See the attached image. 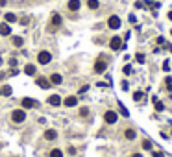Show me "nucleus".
I'll return each mask as SVG.
<instances>
[{"label": "nucleus", "mask_w": 172, "mask_h": 157, "mask_svg": "<svg viewBox=\"0 0 172 157\" xmlns=\"http://www.w3.org/2000/svg\"><path fill=\"white\" fill-rule=\"evenodd\" d=\"M0 6H6V0H0Z\"/></svg>", "instance_id": "40"}, {"label": "nucleus", "mask_w": 172, "mask_h": 157, "mask_svg": "<svg viewBox=\"0 0 172 157\" xmlns=\"http://www.w3.org/2000/svg\"><path fill=\"white\" fill-rule=\"evenodd\" d=\"M37 85H39L41 89H48L52 83H50V80H46V78H37Z\"/></svg>", "instance_id": "12"}, {"label": "nucleus", "mask_w": 172, "mask_h": 157, "mask_svg": "<svg viewBox=\"0 0 172 157\" xmlns=\"http://www.w3.org/2000/svg\"><path fill=\"white\" fill-rule=\"evenodd\" d=\"M154 157H163V153H157V152H154Z\"/></svg>", "instance_id": "37"}, {"label": "nucleus", "mask_w": 172, "mask_h": 157, "mask_svg": "<svg viewBox=\"0 0 172 157\" xmlns=\"http://www.w3.org/2000/svg\"><path fill=\"white\" fill-rule=\"evenodd\" d=\"M11 120L15 122V124H22V122L26 120V113L22 111V109H15V111L11 113Z\"/></svg>", "instance_id": "1"}, {"label": "nucleus", "mask_w": 172, "mask_h": 157, "mask_svg": "<svg viewBox=\"0 0 172 157\" xmlns=\"http://www.w3.org/2000/svg\"><path fill=\"white\" fill-rule=\"evenodd\" d=\"M37 61L41 65H48L52 61V54L50 52H46V50H43V52H39V56H37Z\"/></svg>", "instance_id": "2"}, {"label": "nucleus", "mask_w": 172, "mask_h": 157, "mask_svg": "<svg viewBox=\"0 0 172 157\" xmlns=\"http://www.w3.org/2000/svg\"><path fill=\"white\" fill-rule=\"evenodd\" d=\"M132 157H142V153H133Z\"/></svg>", "instance_id": "38"}, {"label": "nucleus", "mask_w": 172, "mask_h": 157, "mask_svg": "<svg viewBox=\"0 0 172 157\" xmlns=\"http://www.w3.org/2000/svg\"><path fill=\"white\" fill-rule=\"evenodd\" d=\"M119 111H120V115L122 117H130V113H128V109L122 105V104H119Z\"/></svg>", "instance_id": "23"}, {"label": "nucleus", "mask_w": 172, "mask_h": 157, "mask_svg": "<svg viewBox=\"0 0 172 157\" xmlns=\"http://www.w3.org/2000/svg\"><path fill=\"white\" fill-rule=\"evenodd\" d=\"M165 83H167V87H168V89H172V80H170V78L165 80Z\"/></svg>", "instance_id": "32"}, {"label": "nucleus", "mask_w": 172, "mask_h": 157, "mask_svg": "<svg viewBox=\"0 0 172 157\" xmlns=\"http://www.w3.org/2000/svg\"><path fill=\"white\" fill-rule=\"evenodd\" d=\"M0 63H2V57H0Z\"/></svg>", "instance_id": "43"}, {"label": "nucleus", "mask_w": 172, "mask_h": 157, "mask_svg": "<svg viewBox=\"0 0 172 157\" xmlns=\"http://www.w3.org/2000/svg\"><path fill=\"white\" fill-rule=\"evenodd\" d=\"M124 137L128 141H133L135 139V131H133V129H126V131H124Z\"/></svg>", "instance_id": "21"}, {"label": "nucleus", "mask_w": 172, "mask_h": 157, "mask_svg": "<svg viewBox=\"0 0 172 157\" xmlns=\"http://www.w3.org/2000/svg\"><path fill=\"white\" fill-rule=\"evenodd\" d=\"M9 33H11V28H9V24H6V22H2V24H0V35H9Z\"/></svg>", "instance_id": "14"}, {"label": "nucleus", "mask_w": 172, "mask_h": 157, "mask_svg": "<svg viewBox=\"0 0 172 157\" xmlns=\"http://www.w3.org/2000/svg\"><path fill=\"white\" fill-rule=\"evenodd\" d=\"M87 6H89V9H98V0H89L87 2Z\"/></svg>", "instance_id": "22"}, {"label": "nucleus", "mask_w": 172, "mask_h": 157, "mask_svg": "<svg viewBox=\"0 0 172 157\" xmlns=\"http://www.w3.org/2000/svg\"><path fill=\"white\" fill-rule=\"evenodd\" d=\"M152 102H154V107H155V111H157V113L165 111V105H163V102H159V100H157V96H154V98H152Z\"/></svg>", "instance_id": "13"}, {"label": "nucleus", "mask_w": 172, "mask_h": 157, "mask_svg": "<svg viewBox=\"0 0 172 157\" xmlns=\"http://www.w3.org/2000/svg\"><path fill=\"white\" fill-rule=\"evenodd\" d=\"M133 100H135V102H141V100H142V91H135V92H133Z\"/></svg>", "instance_id": "25"}, {"label": "nucleus", "mask_w": 172, "mask_h": 157, "mask_svg": "<svg viewBox=\"0 0 172 157\" xmlns=\"http://www.w3.org/2000/svg\"><path fill=\"white\" fill-rule=\"evenodd\" d=\"M50 157H63V152H61V150H52V152H50Z\"/></svg>", "instance_id": "24"}, {"label": "nucleus", "mask_w": 172, "mask_h": 157, "mask_svg": "<svg viewBox=\"0 0 172 157\" xmlns=\"http://www.w3.org/2000/svg\"><path fill=\"white\" fill-rule=\"evenodd\" d=\"M56 137H58V131H56V129H46V131H45V139L46 141H54Z\"/></svg>", "instance_id": "10"}, {"label": "nucleus", "mask_w": 172, "mask_h": 157, "mask_svg": "<svg viewBox=\"0 0 172 157\" xmlns=\"http://www.w3.org/2000/svg\"><path fill=\"white\" fill-rule=\"evenodd\" d=\"M144 8H154V9H159V2H152V0H146V2H142Z\"/></svg>", "instance_id": "18"}, {"label": "nucleus", "mask_w": 172, "mask_h": 157, "mask_svg": "<svg viewBox=\"0 0 172 157\" xmlns=\"http://www.w3.org/2000/svg\"><path fill=\"white\" fill-rule=\"evenodd\" d=\"M35 65H26V69H24V72L28 74V76H33V74H35Z\"/></svg>", "instance_id": "19"}, {"label": "nucleus", "mask_w": 172, "mask_h": 157, "mask_svg": "<svg viewBox=\"0 0 172 157\" xmlns=\"http://www.w3.org/2000/svg\"><path fill=\"white\" fill-rule=\"evenodd\" d=\"M135 8L141 9V8H144V4H142V2H135Z\"/></svg>", "instance_id": "33"}, {"label": "nucleus", "mask_w": 172, "mask_h": 157, "mask_svg": "<svg viewBox=\"0 0 172 157\" xmlns=\"http://www.w3.org/2000/svg\"><path fill=\"white\" fill-rule=\"evenodd\" d=\"M48 104L50 105H61V96L59 94H52V96L48 98Z\"/></svg>", "instance_id": "9"}, {"label": "nucleus", "mask_w": 172, "mask_h": 157, "mask_svg": "<svg viewBox=\"0 0 172 157\" xmlns=\"http://www.w3.org/2000/svg\"><path fill=\"white\" fill-rule=\"evenodd\" d=\"M107 26L111 30H119L120 28V19L117 17V15H111V17H109V20H107Z\"/></svg>", "instance_id": "3"}, {"label": "nucleus", "mask_w": 172, "mask_h": 157, "mask_svg": "<svg viewBox=\"0 0 172 157\" xmlns=\"http://www.w3.org/2000/svg\"><path fill=\"white\" fill-rule=\"evenodd\" d=\"M135 59L139 61V63H144V59H146V57H144V54H137V56H135Z\"/></svg>", "instance_id": "28"}, {"label": "nucleus", "mask_w": 172, "mask_h": 157, "mask_svg": "<svg viewBox=\"0 0 172 157\" xmlns=\"http://www.w3.org/2000/svg\"><path fill=\"white\" fill-rule=\"evenodd\" d=\"M168 50H170V52H172V44H170V46H168Z\"/></svg>", "instance_id": "42"}, {"label": "nucleus", "mask_w": 172, "mask_h": 157, "mask_svg": "<svg viewBox=\"0 0 172 157\" xmlns=\"http://www.w3.org/2000/svg\"><path fill=\"white\" fill-rule=\"evenodd\" d=\"M17 74H19V70H17V69H13V70L9 72V76H17Z\"/></svg>", "instance_id": "36"}, {"label": "nucleus", "mask_w": 172, "mask_h": 157, "mask_svg": "<svg viewBox=\"0 0 172 157\" xmlns=\"http://www.w3.org/2000/svg\"><path fill=\"white\" fill-rule=\"evenodd\" d=\"M63 104H65L67 107H74V105H78V98H76V96H67V98L63 100Z\"/></svg>", "instance_id": "7"}, {"label": "nucleus", "mask_w": 172, "mask_h": 157, "mask_svg": "<svg viewBox=\"0 0 172 157\" xmlns=\"http://www.w3.org/2000/svg\"><path fill=\"white\" fill-rule=\"evenodd\" d=\"M22 107H26V109L37 107V102H35V100H32V98H24V100H22Z\"/></svg>", "instance_id": "8"}, {"label": "nucleus", "mask_w": 172, "mask_h": 157, "mask_svg": "<svg viewBox=\"0 0 172 157\" xmlns=\"http://www.w3.org/2000/svg\"><path fill=\"white\" fill-rule=\"evenodd\" d=\"M11 87L9 85H4V87H0V96H6V98H8V96H11Z\"/></svg>", "instance_id": "17"}, {"label": "nucleus", "mask_w": 172, "mask_h": 157, "mask_svg": "<svg viewBox=\"0 0 172 157\" xmlns=\"http://www.w3.org/2000/svg\"><path fill=\"white\" fill-rule=\"evenodd\" d=\"M122 41H120V37H113L111 41H109V46H111V50H122Z\"/></svg>", "instance_id": "6"}, {"label": "nucleus", "mask_w": 172, "mask_h": 157, "mask_svg": "<svg viewBox=\"0 0 172 157\" xmlns=\"http://www.w3.org/2000/svg\"><path fill=\"white\" fill-rule=\"evenodd\" d=\"M142 148L144 150H150V148H152V142H150V141H144L142 142Z\"/></svg>", "instance_id": "30"}, {"label": "nucleus", "mask_w": 172, "mask_h": 157, "mask_svg": "<svg viewBox=\"0 0 172 157\" xmlns=\"http://www.w3.org/2000/svg\"><path fill=\"white\" fill-rule=\"evenodd\" d=\"M22 43H24L22 37H13V44L15 46H22Z\"/></svg>", "instance_id": "26"}, {"label": "nucleus", "mask_w": 172, "mask_h": 157, "mask_svg": "<svg viewBox=\"0 0 172 157\" xmlns=\"http://www.w3.org/2000/svg\"><path fill=\"white\" fill-rule=\"evenodd\" d=\"M61 20H63V19H61V15H59V13H54V15H52V26H54V28L61 26Z\"/></svg>", "instance_id": "15"}, {"label": "nucleus", "mask_w": 172, "mask_h": 157, "mask_svg": "<svg viewBox=\"0 0 172 157\" xmlns=\"http://www.w3.org/2000/svg\"><path fill=\"white\" fill-rule=\"evenodd\" d=\"M122 72H124V74H130V72H132V67H130V65H126L124 69H122Z\"/></svg>", "instance_id": "31"}, {"label": "nucleus", "mask_w": 172, "mask_h": 157, "mask_svg": "<svg viewBox=\"0 0 172 157\" xmlns=\"http://www.w3.org/2000/svg\"><path fill=\"white\" fill-rule=\"evenodd\" d=\"M80 115H81V117H87V115H89V109L87 107H81L80 109Z\"/></svg>", "instance_id": "29"}, {"label": "nucleus", "mask_w": 172, "mask_h": 157, "mask_svg": "<svg viewBox=\"0 0 172 157\" xmlns=\"http://www.w3.org/2000/svg\"><path fill=\"white\" fill-rule=\"evenodd\" d=\"M104 120L107 122V124H115V122L119 120V115H117L115 111H106V115H104Z\"/></svg>", "instance_id": "4"}, {"label": "nucleus", "mask_w": 172, "mask_h": 157, "mask_svg": "<svg viewBox=\"0 0 172 157\" xmlns=\"http://www.w3.org/2000/svg\"><path fill=\"white\" fill-rule=\"evenodd\" d=\"M67 6H68V9H71V11H78L81 4H80V0H68Z\"/></svg>", "instance_id": "11"}, {"label": "nucleus", "mask_w": 172, "mask_h": 157, "mask_svg": "<svg viewBox=\"0 0 172 157\" xmlns=\"http://www.w3.org/2000/svg\"><path fill=\"white\" fill-rule=\"evenodd\" d=\"M168 19H170V20H172V11H170V13H168Z\"/></svg>", "instance_id": "41"}, {"label": "nucleus", "mask_w": 172, "mask_h": 157, "mask_svg": "<svg viewBox=\"0 0 172 157\" xmlns=\"http://www.w3.org/2000/svg\"><path fill=\"white\" fill-rule=\"evenodd\" d=\"M87 91H89V87H87V85H83V87L80 89V92H81V94H83V92H87Z\"/></svg>", "instance_id": "34"}, {"label": "nucleus", "mask_w": 172, "mask_h": 157, "mask_svg": "<svg viewBox=\"0 0 172 157\" xmlns=\"http://www.w3.org/2000/svg\"><path fill=\"white\" fill-rule=\"evenodd\" d=\"M61 81H63L61 74H52V76H50V83L52 85H61Z\"/></svg>", "instance_id": "16"}, {"label": "nucleus", "mask_w": 172, "mask_h": 157, "mask_svg": "<svg viewBox=\"0 0 172 157\" xmlns=\"http://www.w3.org/2000/svg\"><path fill=\"white\" fill-rule=\"evenodd\" d=\"M106 69H107V63L104 59H98L94 63V72H98V74H102V72H106Z\"/></svg>", "instance_id": "5"}, {"label": "nucleus", "mask_w": 172, "mask_h": 157, "mask_svg": "<svg viewBox=\"0 0 172 157\" xmlns=\"http://www.w3.org/2000/svg\"><path fill=\"white\" fill-rule=\"evenodd\" d=\"M4 78H6V74H4V72H0V80H4Z\"/></svg>", "instance_id": "39"}, {"label": "nucleus", "mask_w": 172, "mask_h": 157, "mask_svg": "<svg viewBox=\"0 0 172 157\" xmlns=\"http://www.w3.org/2000/svg\"><path fill=\"white\" fill-rule=\"evenodd\" d=\"M170 33H172V32H170Z\"/></svg>", "instance_id": "44"}, {"label": "nucleus", "mask_w": 172, "mask_h": 157, "mask_svg": "<svg viewBox=\"0 0 172 157\" xmlns=\"http://www.w3.org/2000/svg\"><path fill=\"white\" fill-rule=\"evenodd\" d=\"M6 22H17V15L15 13H6Z\"/></svg>", "instance_id": "20"}, {"label": "nucleus", "mask_w": 172, "mask_h": 157, "mask_svg": "<svg viewBox=\"0 0 172 157\" xmlns=\"http://www.w3.org/2000/svg\"><path fill=\"white\" fill-rule=\"evenodd\" d=\"M163 70H165V72H168V70H170V61H168V59H167V61H163Z\"/></svg>", "instance_id": "27"}, {"label": "nucleus", "mask_w": 172, "mask_h": 157, "mask_svg": "<svg viewBox=\"0 0 172 157\" xmlns=\"http://www.w3.org/2000/svg\"><path fill=\"white\" fill-rule=\"evenodd\" d=\"M130 22L135 24V22H137V17H135V15H130Z\"/></svg>", "instance_id": "35"}]
</instances>
